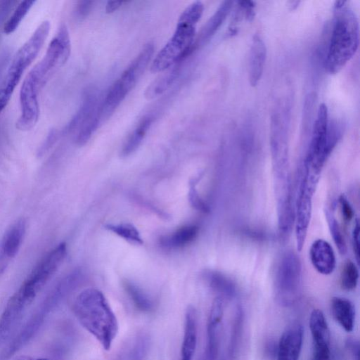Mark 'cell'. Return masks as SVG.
Listing matches in <instances>:
<instances>
[{
	"label": "cell",
	"mask_w": 360,
	"mask_h": 360,
	"mask_svg": "<svg viewBox=\"0 0 360 360\" xmlns=\"http://www.w3.org/2000/svg\"><path fill=\"white\" fill-rule=\"evenodd\" d=\"M72 310L79 323L104 349L109 350L117 335L119 325L103 293L93 288L82 290L75 298Z\"/></svg>",
	"instance_id": "1"
},
{
	"label": "cell",
	"mask_w": 360,
	"mask_h": 360,
	"mask_svg": "<svg viewBox=\"0 0 360 360\" xmlns=\"http://www.w3.org/2000/svg\"><path fill=\"white\" fill-rule=\"evenodd\" d=\"M204 11L200 1L189 4L181 13L173 35L153 59L150 70L161 72L183 63L195 49L196 25Z\"/></svg>",
	"instance_id": "2"
},
{
	"label": "cell",
	"mask_w": 360,
	"mask_h": 360,
	"mask_svg": "<svg viewBox=\"0 0 360 360\" xmlns=\"http://www.w3.org/2000/svg\"><path fill=\"white\" fill-rule=\"evenodd\" d=\"M359 22L354 11L345 5L335 8L333 31L326 58L330 74L340 72L355 54L359 46Z\"/></svg>",
	"instance_id": "3"
},
{
	"label": "cell",
	"mask_w": 360,
	"mask_h": 360,
	"mask_svg": "<svg viewBox=\"0 0 360 360\" xmlns=\"http://www.w3.org/2000/svg\"><path fill=\"white\" fill-rule=\"evenodd\" d=\"M340 136L336 123L329 124L328 108L321 103L317 111L312 136L304 165L314 174L320 176L321 170Z\"/></svg>",
	"instance_id": "4"
},
{
	"label": "cell",
	"mask_w": 360,
	"mask_h": 360,
	"mask_svg": "<svg viewBox=\"0 0 360 360\" xmlns=\"http://www.w3.org/2000/svg\"><path fill=\"white\" fill-rule=\"evenodd\" d=\"M49 30L50 22L48 20L41 22L15 53L0 86V89L9 96L12 95L25 70L38 55L49 35Z\"/></svg>",
	"instance_id": "5"
},
{
	"label": "cell",
	"mask_w": 360,
	"mask_h": 360,
	"mask_svg": "<svg viewBox=\"0 0 360 360\" xmlns=\"http://www.w3.org/2000/svg\"><path fill=\"white\" fill-rule=\"evenodd\" d=\"M302 172L294 211L296 244L299 251L302 250L307 235L313 196L320 176L311 172L304 166Z\"/></svg>",
	"instance_id": "6"
},
{
	"label": "cell",
	"mask_w": 360,
	"mask_h": 360,
	"mask_svg": "<svg viewBox=\"0 0 360 360\" xmlns=\"http://www.w3.org/2000/svg\"><path fill=\"white\" fill-rule=\"evenodd\" d=\"M301 272L300 261L296 254L286 252L279 262L275 278L276 297L281 305H291L297 299Z\"/></svg>",
	"instance_id": "7"
},
{
	"label": "cell",
	"mask_w": 360,
	"mask_h": 360,
	"mask_svg": "<svg viewBox=\"0 0 360 360\" xmlns=\"http://www.w3.org/2000/svg\"><path fill=\"white\" fill-rule=\"evenodd\" d=\"M66 254V244L61 243L39 262L20 287L27 298L33 302L37 293L60 266Z\"/></svg>",
	"instance_id": "8"
},
{
	"label": "cell",
	"mask_w": 360,
	"mask_h": 360,
	"mask_svg": "<svg viewBox=\"0 0 360 360\" xmlns=\"http://www.w3.org/2000/svg\"><path fill=\"white\" fill-rule=\"evenodd\" d=\"M154 44L147 43L130 63L120 77L112 84L110 90L122 101L133 89L143 75L154 53Z\"/></svg>",
	"instance_id": "9"
},
{
	"label": "cell",
	"mask_w": 360,
	"mask_h": 360,
	"mask_svg": "<svg viewBox=\"0 0 360 360\" xmlns=\"http://www.w3.org/2000/svg\"><path fill=\"white\" fill-rule=\"evenodd\" d=\"M41 88L30 76L27 75L20 90V115L16 127L21 131L32 129L39 116L38 95Z\"/></svg>",
	"instance_id": "10"
},
{
	"label": "cell",
	"mask_w": 360,
	"mask_h": 360,
	"mask_svg": "<svg viewBox=\"0 0 360 360\" xmlns=\"http://www.w3.org/2000/svg\"><path fill=\"white\" fill-rule=\"evenodd\" d=\"M26 231V221L18 219L5 232L0 243V275L8 263L17 255Z\"/></svg>",
	"instance_id": "11"
},
{
	"label": "cell",
	"mask_w": 360,
	"mask_h": 360,
	"mask_svg": "<svg viewBox=\"0 0 360 360\" xmlns=\"http://www.w3.org/2000/svg\"><path fill=\"white\" fill-rule=\"evenodd\" d=\"M223 300L214 299L207 320V341L203 360H217L219 345V330L224 314Z\"/></svg>",
	"instance_id": "12"
},
{
	"label": "cell",
	"mask_w": 360,
	"mask_h": 360,
	"mask_svg": "<svg viewBox=\"0 0 360 360\" xmlns=\"http://www.w3.org/2000/svg\"><path fill=\"white\" fill-rule=\"evenodd\" d=\"M302 341V326L300 323L288 326L279 340L276 360H298Z\"/></svg>",
	"instance_id": "13"
},
{
	"label": "cell",
	"mask_w": 360,
	"mask_h": 360,
	"mask_svg": "<svg viewBox=\"0 0 360 360\" xmlns=\"http://www.w3.org/2000/svg\"><path fill=\"white\" fill-rule=\"evenodd\" d=\"M27 307L15 294L8 300L0 317V349L20 321Z\"/></svg>",
	"instance_id": "14"
},
{
	"label": "cell",
	"mask_w": 360,
	"mask_h": 360,
	"mask_svg": "<svg viewBox=\"0 0 360 360\" xmlns=\"http://www.w3.org/2000/svg\"><path fill=\"white\" fill-rule=\"evenodd\" d=\"M311 262L321 274L329 275L336 265L335 255L330 244L323 239H317L309 250Z\"/></svg>",
	"instance_id": "15"
},
{
	"label": "cell",
	"mask_w": 360,
	"mask_h": 360,
	"mask_svg": "<svg viewBox=\"0 0 360 360\" xmlns=\"http://www.w3.org/2000/svg\"><path fill=\"white\" fill-rule=\"evenodd\" d=\"M198 337L197 313L193 306L188 307L185 313L184 330L181 347L180 360H192Z\"/></svg>",
	"instance_id": "16"
},
{
	"label": "cell",
	"mask_w": 360,
	"mask_h": 360,
	"mask_svg": "<svg viewBox=\"0 0 360 360\" xmlns=\"http://www.w3.org/2000/svg\"><path fill=\"white\" fill-rule=\"evenodd\" d=\"M266 58V48L262 38L255 35L250 49L249 82L252 86L259 82Z\"/></svg>",
	"instance_id": "17"
},
{
	"label": "cell",
	"mask_w": 360,
	"mask_h": 360,
	"mask_svg": "<svg viewBox=\"0 0 360 360\" xmlns=\"http://www.w3.org/2000/svg\"><path fill=\"white\" fill-rule=\"evenodd\" d=\"M333 316L347 332H352L355 322V308L353 303L347 298L334 297L331 300Z\"/></svg>",
	"instance_id": "18"
},
{
	"label": "cell",
	"mask_w": 360,
	"mask_h": 360,
	"mask_svg": "<svg viewBox=\"0 0 360 360\" xmlns=\"http://www.w3.org/2000/svg\"><path fill=\"white\" fill-rule=\"evenodd\" d=\"M233 4V1H224L220 4L202 29L198 41L194 44L195 48L200 44H204L212 38L226 18L232 8Z\"/></svg>",
	"instance_id": "19"
},
{
	"label": "cell",
	"mask_w": 360,
	"mask_h": 360,
	"mask_svg": "<svg viewBox=\"0 0 360 360\" xmlns=\"http://www.w3.org/2000/svg\"><path fill=\"white\" fill-rule=\"evenodd\" d=\"M181 63L174 65L172 68L163 73L148 85L144 96L147 99H153L162 94L177 79Z\"/></svg>",
	"instance_id": "20"
},
{
	"label": "cell",
	"mask_w": 360,
	"mask_h": 360,
	"mask_svg": "<svg viewBox=\"0 0 360 360\" xmlns=\"http://www.w3.org/2000/svg\"><path fill=\"white\" fill-rule=\"evenodd\" d=\"M153 122V117H144L129 136L123 146L121 154L126 157L133 153L141 145Z\"/></svg>",
	"instance_id": "21"
},
{
	"label": "cell",
	"mask_w": 360,
	"mask_h": 360,
	"mask_svg": "<svg viewBox=\"0 0 360 360\" xmlns=\"http://www.w3.org/2000/svg\"><path fill=\"white\" fill-rule=\"evenodd\" d=\"M198 228L191 225L180 228L175 232L161 239V243L167 248H179L193 241L197 236Z\"/></svg>",
	"instance_id": "22"
},
{
	"label": "cell",
	"mask_w": 360,
	"mask_h": 360,
	"mask_svg": "<svg viewBox=\"0 0 360 360\" xmlns=\"http://www.w3.org/2000/svg\"><path fill=\"white\" fill-rule=\"evenodd\" d=\"M309 329L314 342H330V330L323 313L314 309L309 318Z\"/></svg>",
	"instance_id": "23"
},
{
	"label": "cell",
	"mask_w": 360,
	"mask_h": 360,
	"mask_svg": "<svg viewBox=\"0 0 360 360\" xmlns=\"http://www.w3.org/2000/svg\"><path fill=\"white\" fill-rule=\"evenodd\" d=\"M124 287L136 307L143 312H150L154 309L153 300L135 284L125 281Z\"/></svg>",
	"instance_id": "24"
},
{
	"label": "cell",
	"mask_w": 360,
	"mask_h": 360,
	"mask_svg": "<svg viewBox=\"0 0 360 360\" xmlns=\"http://www.w3.org/2000/svg\"><path fill=\"white\" fill-rule=\"evenodd\" d=\"M105 229L114 233L127 241L141 245L143 243L142 238L137 229L129 223L108 224Z\"/></svg>",
	"instance_id": "25"
},
{
	"label": "cell",
	"mask_w": 360,
	"mask_h": 360,
	"mask_svg": "<svg viewBox=\"0 0 360 360\" xmlns=\"http://www.w3.org/2000/svg\"><path fill=\"white\" fill-rule=\"evenodd\" d=\"M207 278L210 287L220 294V297L224 296L231 298L235 295L236 288L234 284L223 275L211 272L207 274Z\"/></svg>",
	"instance_id": "26"
},
{
	"label": "cell",
	"mask_w": 360,
	"mask_h": 360,
	"mask_svg": "<svg viewBox=\"0 0 360 360\" xmlns=\"http://www.w3.org/2000/svg\"><path fill=\"white\" fill-rule=\"evenodd\" d=\"M35 1H22L15 8L11 15L5 22L3 31L6 34L13 33L21 23Z\"/></svg>",
	"instance_id": "27"
},
{
	"label": "cell",
	"mask_w": 360,
	"mask_h": 360,
	"mask_svg": "<svg viewBox=\"0 0 360 360\" xmlns=\"http://www.w3.org/2000/svg\"><path fill=\"white\" fill-rule=\"evenodd\" d=\"M359 280V271L356 264L351 260H347L342 266L340 283L345 290H352L356 288Z\"/></svg>",
	"instance_id": "28"
},
{
	"label": "cell",
	"mask_w": 360,
	"mask_h": 360,
	"mask_svg": "<svg viewBox=\"0 0 360 360\" xmlns=\"http://www.w3.org/2000/svg\"><path fill=\"white\" fill-rule=\"evenodd\" d=\"M325 213L329 230L333 241L339 252L342 255H344L347 252V245L338 221L333 213H331L329 210H326Z\"/></svg>",
	"instance_id": "29"
},
{
	"label": "cell",
	"mask_w": 360,
	"mask_h": 360,
	"mask_svg": "<svg viewBox=\"0 0 360 360\" xmlns=\"http://www.w3.org/2000/svg\"><path fill=\"white\" fill-rule=\"evenodd\" d=\"M198 181V179H194L189 183L188 200L191 206L195 210L202 212H208L210 210L208 205L200 198L196 190L195 185Z\"/></svg>",
	"instance_id": "30"
},
{
	"label": "cell",
	"mask_w": 360,
	"mask_h": 360,
	"mask_svg": "<svg viewBox=\"0 0 360 360\" xmlns=\"http://www.w3.org/2000/svg\"><path fill=\"white\" fill-rule=\"evenodd\" d=\"M148 339L145 335L136 338L130 352V360H144L148 349Z\"/></svg>",
	"instance_id": "31"
},
{
	"label": "cell",
	"mask_w": 360,
	"mask_h": 360,
	"mask_svg": "<svg viewBox=\"0 0 360 360\" xmlns=\"http://www.w3.org/2000/svg\"><path fill=\"white\" fill-rule=\"evenodd\" d=\"M310 360H330V343L313 342L312 355Z\"/></svg>",
	"instance_id": "32"
},
{
	"label": "cell",
	"mask_w": 360,
	"mask_h": 360,
	"mask_svg": "<svg viewBox=\"0 0 360 360\" xmlns=\"http://www.w3.org/2000/svg\"><path fill=\"white\" fill-rule=\"evenodd\" d=\"M342 215L346 221H349L354 217V210L347 198L342 195L339 198Z\"/></svg>",
	"instance_id": "33"
},
{
	"label": "cell",
	"mask_w": 360,
	"mask_h": 360,
	"mask_svg": "<svg viewBox=\"0 0 360 360\" xmlns=\"http://www.w3.org/2000/svg\"><path fill=\"white\" fill-rule=\"evenodd\" d=\"M94 1H80L77 2L75 8V15L77 18L82 19L89 13Z\"/></svg>",
	"instance_id": "34"
},
{
	"label": "cell",
	"mask_w": 360,
	"mask_h": 360,
	"mask_svg": "<svg viewBox=\"0 0 360 360\" xmlns=\"http://www.w3.org/2000/svg\"><path fill=\"white\" fill-rule=\"evenodd\" d=\"M352 245L353 250L357 263L359 262V224L358 220L356 221L352 231Z\"/></svg>",
	"instance_id": "35"
},
{
	"label": "cell",
	"mask_w": 360,
	"mask_h": 360,
	"mask_svg": "<svg viewBox=\"0 0 360 360\" xmlns=\"http://www.w3.org/2000/svg\"><path fill=\"white\" fill-rule=\"evenodd\" d=\"M124 1H108L105 4V12L111 13L117 10L124 4Z\"/></svg>",
	"instance_id": "36"
},
{
	"label": "cell",
	"mask_w": 360,
	"mask_h": 360,
	"mask_svg": "<svg viewBox=\"0 0 360 360\" xmlns=\"http://www.w3.org/2000/svg\"><path fill=\"white\" fill-rule=\"evenodd\" d=\"M14 360H34L30 356H19L16 357Z\"/></svg>",
	"instance_id": "37"
},
{
	"label": "cell",
	"mask_w": 360,
	"mask_h": 360,
	"mask_svg": "<svg viewBox=\"0 0 360 360\" xmlns=\"http://www.w3.org/2000/svg\"><path fill=\"white\" fill-rule=\"evenodd\" d=\"M289 3L290 4L289 6L291 8V9H294L297 7L300 1H290Z\"/></svg>",
	"instance_id": "38"
},
{
	"label": "cell",
	"mask_w": 360,
	"mask_h": 360,
	"mask_svg": "<svg viewBox=\"0 0 360 360\" xmlns=\"http://www.w3.org/2000/svg\"><path fill=\"white\" fill-rule=\"evenodd\" d=\"M36 360H48L47 359H44V358H41V359H37Z\"/></svg>",
	"instance_id": "39"
}]
</instances>
